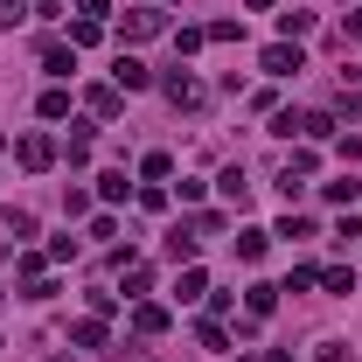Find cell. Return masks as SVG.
Masks as SVG:
<instances>
[{
  "mask_svg": "<svg viewBox=\"0 0 362 362\" xmlns=\"http://www.w3.org/2000/svg\"><path fill=\"white\" fill-rule=\"evenodd\" d=\"M160 28H168V14H160V7H133V14L119 21V35H126V42H146V35H160Z\"/></svg>",
  "mask_w": 362,
  "mask_h": 362,
  "instance_id": "obj_1",
  "label": "cell"
},
{
  "mask_svg": "<svg viewBox=\"0 0 362 362\" xmlns=\"http://www.w3.org/2000/svg\"><path fill=\"white\" fill-rule=\"evenodd\" d=\"M14 153H21V168H28V175H42L49 160H56V139H49V133H28Z\"/></svg>",
  "mask_w": 362,
  "mask_h": 362,
  "instance_id": "obj_2",
  "label": "cell"
},
{
  "mask_svg": "<svg viewBox=\"0 0 362 362\" xmlns=\"http://www.w3.org/2000/svg\"><path fill=\"white\" fill-rule=\"evenodd\" d=\"M258 63H265L272 77H293V70H307V56H300V49H293V42H272L265 56H258Z\"/></svg>",
  "mask_w": 362,
  "mask_h": 362,
  "instance_id": "obj_3",
  "label": "cell"
},
{
  "mask_svg": "<svg viewBox=\"0 0 362 362\" xmlns=\"http://www.w3.org/2000/svg\"><path fill=\"white\" fill-rule=\"evenodd\" d=\"M112 84H119V90H146V84H153V70H146L139 56H119V63H112Z\"/></svg>",
  "mask_w": 362,
  "mask_h": 362,
  "instance_id": "obj_4",
  "label": "cell"
},
{
  "mask_svg": "<svg viewBox=\"0 0 362 362\" xmlns=\"http://www.w3.org/2000/svg\"><path fill=\"white\" fill-rule=\"evenodd\" d=\"M168 105H202V84H195V77H188V70H175V77H168Z\"/></svg>",
  "mask_w": 362,
  "mask_h": 362,
  "instance_id": "obj_5",
  "label": "cell"
},
{
  "mask_svg": "<svg viewBox=\"0 0 362 362\" xmlns=\"http://www.w3.org/2000/svg\"><path fill=\"white\" fill-rule=\"evenodd\" d=\"M133 327H139V334H168V307L139 300V307H133Z\"/></svg>",
  "mask_w": 362,
  "mask_h": 362,
  "instance_id": "obj_6",
  "label": "cell"
},
{
  "mask_svg": "<svg viewBox=\"0 0 362 362\" xmlns=\"http://www.w3.org/2000/svg\"><path fill=\"white\" fill-rule=\"evenodd\" d=\"M42 70H49V77H70V70H77V49L49 42V49H42Z\"/></svg>",
  "mask_w": 362,
  "mask_h": 362,
  "instance_id": "obj_7",
  "label": "cell"
},
{
  "mask_svg": "<svg viewBox=\"0 0 362 362\" xmlns=\"http://www.w3.org/2000/svg\"><path fill=\"white\" fill-rule=\"evenodd\" d=\"M279 293H286V286H251V293H244V307H251V320H265L272 307H279Z\"/></svg>",
  "mask_w": 362,
  "mask_h": 362,
  "instance_id": "obj_8",
  "label": "cell"
},
{
  "mask_svg": "<svg viewBox=\"0 0 362 362\" xmlns=\"http://www.w3.org/2000/svg\"><path fill=\"white\" fill-rule=\"evenodd\" d=\"M216 188H223V195L237 202V209L251 202V181H244V168H223V175H216Z\"/></svg>",
  "mask_w": 362,
  "mask_h": 362,
  "instance_id": "obj_9",
  "label": "cell"
},
{
  "mask_svg": "<svg viewBox=\"0 0 362 362\" xmlns=\"http://www.w3.org/2000/svg\"><path fill=\"white\" fill-rule=\"evenodd\" d=\"M70 341H77V349H105V320H98V314L77 320V327H70Z\"/></svg>",
  "mask_w": 362,
  "mask_h": 362,
  "instance_id": "obj_10",
  "label": "cell"
},
{
  "mask_svg": "<svg viewBox=\"0 0 362 362\" xmlns=\"http://www.w3.org/2000/svg\"><path fill=\"white\" fill-rule=\"evenodd\" d=\"M90 112H98V119H119V84H98V90H90Z\"/></svg>",
  "mask_w": 362,
  "mask_h": 362,
  "instance_id": "obj_11",
  "label": "cell"
},
{
  "mask_svg": "<svg viewBox=\"0 0 362 362\" xmlns=\"http://www.w3.org/2000/svg\"><path fill=\"white\" fill-rule=\"evenodd\" d=\"M98 195H105V202H126V195H133V181L112 168V175H98Z\"/></svg>",
  "mask_w": 362,
  "mask_h": 362,
  "instance_id": "obj_12",
  "label": "cell"
},
{
  "mask_svg": "<svg viewBox=\"0 0 362 362\" xmlns=\"http://www.w3.org/2000/svg\"><path fill=\"white\" fill-rule=\"evenodd\" d=\"M265 244H272L265 230H237V258H265Z\"/></svg>",
  "mask_w": 362,
  "mask_h": 362,
  "instance_id": "obj_13",
  "label": "cell"
},
{
  "mask_svg": "<svg viewBox=\"0 0 362 362\" xmlns=\"http://www.w3.org/2000/svg\"><path fill=\"white\" fill-rule=\"evenodd\" d=\"M139 175H146V181H168V175H175V153H146Z\"/></svg>",
  "mask_w": 362,
  "mask_h": 362,
  "instance_id": "obj_14",
  "label": "cell"
},
{
  "mask_svg": "<svg viewBox=\"0 0 362 362\" xmlns=\"http://www.w3.org/2000/svg\"><path fill=\"white\" fill-rule=\"evenodd\" d=\"M168 258H175V265H195V237H188V230L168 237Z\"/></svg>",
  "mask_w": 362,
  "mask_h": 362,
  "instance_id": "obj_15",
  "label": "cell"
},
{
  "mask_svg": "<svg viewBox=\"0 0 362 362\" xmlns=\"http://www.w3.org/2000/svg\"><path fill=\"white\" fill-rule=\"evenodd\" d=\"M307 28H314V14H300V7H293V14H279V35H286V42H293V35H307Z\"/></svg>",
  "mask_w": 362,
  "mask_h": 362,
  "instance_id": "obj_16",
  "label": "cell"
},
{
  "mask_svg": "<svg viewBox=\"0 0 362 362\" xmlns=\"http://www.w3.org/2000/svg\"><path fill=\"white\" fill-rule=\"evenodd\" d=\"M356 195H362V181H349V175H341V181H327V202H341V209H349Z\"/></svg>",
  "mask_w": 362,
  "mask_h": 362,
  "instance_id": "obj_17",
  "label": "cell"
},
{
  "mask_svg": "<svg viewBox=\"0 0 362 362\" xmlns=\"http://www.w3.org/2000/svg\"><path fill=\"white\" fill-rule=\"evenodd\" d=\"M42 119H70V90H42Z\"/></svg>",
  "mask_w": 362,
  "mask_h": 362,
  "instance_id": "obj_18",
  "label": "cell"
},
{
  "mask_svg": "<svg viewBox=\"0 0 362 362\" xmlns=\"http://www.w3.org/2000/svg\"><path fill=\"white\" fill-rule=\"evenodd\" d=\"M105 35V21H70V49H84V42H98Z\"/></svg>",
  "mask_w": 362,
  "mask_h": 362,
  "instance_id": "obj_19",
  "label": "cell"
},
{
  "mask_svg": "<svg viewBox=\"0 0 362 362\" xmlns=\"http://www.w3.org/2000/svg\"><path fill=\"white\" fill-rule=\"evenodd\" d=\"M300 133H307V139H327V133H334V119H327V112H307V119H300Z\"/></svg>",
  "mask_w": 362,
  "mask_h": 362,
  "instance_id": "obj_20",
  "label": "cell"
},
{
  "mask_svg": "<svg viewBox=\"0 0 362 362\" xmlns=\"http://www.w3.org/2000/svg\"><path fill=\"white\" fill-rule=\"evenodd\" d=\"M307 286H320V265H293V279H286V293H307Z\"/></svg>",
  "mask_w": 362,
  "mask_h": 362,
  "instance_id": "obj_21",
  "label": "cell"
},
{
  "mask_svg": "<svg viewBox=\"0 0 362 362\" xmlns=\"http://www.w3.org/2000/svg\"><path fill=\"white\" fill-rule=\"evenodd\" d=\"M320 286H327V293H356V272L334 265V272H320Z\"/></svg>",
  "mask_w": 362,
  "mask_h": 362,
  "instance_id": "obj_22",
  "label": "cell"
},
{
  "mask_svg": "<svg viewBox=\"0 0 362 362\" xmlns=\"http://www.w3.org/2000/svg\"><path fill=\"white\" fill-rule=\"evenodd\" d=\"M175 293H181V300H195V293H209V279H202V272L188 265V272H181V286H175Z\"/></svg>",
  "mask_w": 362,
  "mask_h": 362,
  "instance_id": "obj_23",
  "label": "cell"
},
{
  "mask_svg": "<svg viewBox=\"0 0 362 362\" xmlns=\"http://www.w3.org/2000/svg\"><path fill=\"white\" fill-rule=\"evenodd\" d=\"M202 42H209V28H181V35H175V49H181V56H195Z\"/></svg>",
  "mask_w": 362,
  "mask_h": 362,
  "instance_id": "obj_24",
  "label": "cell"
},
{
  "mask_svg": "<svg viewBox=\"0 0 362 362\" xmlns=\"http://www.w3.org/2000/svg\"><path fill=\"white\" fill-rule=\"evenodd\" d=\"M314 362H356V356H349V341H320V356Z\"/></svg>",
  "mask_w": 362,
  "mask_h": 362,
  "instance_id": "obj_25",
  "label": "cell"
},
{
  "mask_svg": "<svg viewBox=\"0 0 362 362\" xmlns=\"http://www.w3.org/2000/svg\"><path fill=\"white\" fill-rule=\"evenodd\" d=\"M77 7H84V21H105V7H112V0H77Z\"/></svg>",
  "mask_w": 362,
  "mask_h": 362,
  "instance_id": "obj_26",
  "label": "cell"
},
{
  "mask_svg": "<svg viewBox=\"0 0 362 362\" xmlns=\"http://www.w3.org/2000/svg\"><path fill=\"white\" fill-rule=\"evenodd\" d=\"M341 153H349V160H362V133H349V139H341Z\"/></svg>",
  "mask_w": 362,
  "mask_h": 362,
  "instance_id": "obj_27",
  "label": "cell"
},
{
  "mask_svg": "<svg viewBox=\"0 0 362 362\" xmlns=\"http://www.w3.org/2000/svg\"><path fill=\"white\" fill-rule=\"evenodd\" d=\"M14 14H21V0H0V28H7V21H14Z\"/></svg>",
  "mask_w": 362,
  "mask_h": 362,
  "instance_id": "obj_28",
  "label": "cell"
},
{
  "mask_svg": "<svg viewBox=\"0 0 362 362\" xmlns=\"http://www.w3.org/2000/svg\"><path fill=\"white\" fill-rule=\"evenodd\" d=\"M265 362H293V356H265Z\"/></svg>",
  "mask_w": 362,
  "mask_h": 362,
  "instance_id": "obj_29",
  "label": "cell"
},
{
  "mask_svg": "<svg viewBox=\"0 0 362 362\" xmlns=\"http://www.w3.org/2000/svg\"><path fill=\"white\" fill-rule=\"evenodd\" d=\"M251 7H272V0H251Z\"/></svg>",
  "mask_w": 362,
  "mask_h": 362,
  "instance_id": "obj_30",
  "label": "cell"
},
{
  "mask_svg": "<svg viewBox=\"0 0 362 362\" xmlns=\"http://www.w3.org/2000/svg\"><path fill=\"white\" fill-rule=\"evenodd\" d=\"M0 146H7V139H0Z\"/></svg>",
  "mask_w": 362,
  "mask_h": 362,
  "instance_id": "obj_31",
  "label": "cell"
},
{
  "mask_svg": "<svg viewBox=\"0 0 362 362\" xmlns=\"http://www.w3.org/2000/svg\"><path fill=\"white\" fill-rule=\"evenodd\" d=\"M0 300H7V293H0Z\"/></svg>",
  "mask_w": 362,
  "mask_h": 362,
  "instance_id": "obj_32",
  "label": "cell"
}]
</instances>
